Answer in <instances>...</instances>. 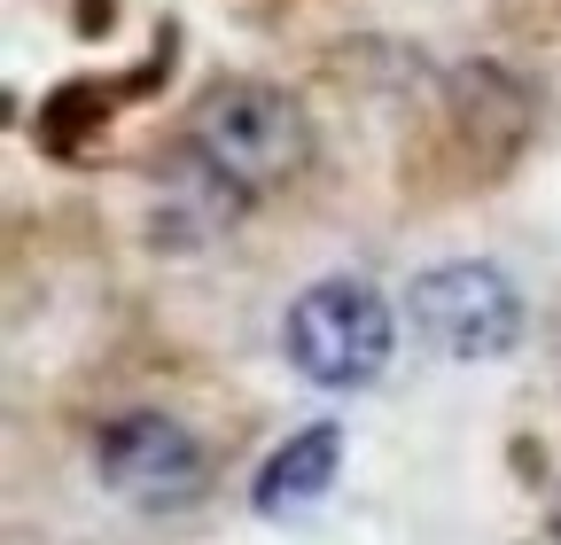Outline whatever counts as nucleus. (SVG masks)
I'll return each instance as SVG.
<instances>
[{
    "mask_svg": "<svg viewBox=\"0 0 561 545\" xmlns=\"http://www.w3.org/2000/svg\"><path fill=\"white\" fill-rule=\"evenodd\" d=\"M187 149L227 187L273 195V187H289L312 164V125H305V109L289 94L265 86V79H219L195 102V117H187Z\"/></svg>",
    "mask_w": 561,
    "mask_h": 545,
    "instance_id": "obj_1",
    "label": "nucleus"
},
{
    "mask_svg": "<svg viewBox=\"0 0 561 545\" xmlns=\"http://www.w3.org/2000/svg\"><path fill=\"white\" fill-rule=\"evenodd\" d=\"M280 351H289V367L320 390H367L390 351H398V320L390 304L367 289V281H312L289 320H280Z\"/></svg>",
    "mask_w": 561,
    "mask_h": 545,
    "instance_id": "obj_2",
    "label": "nucleus"
},
{
    "mask_svg": "<svg viewBox=\"0 0 561 545\" xmlns=\"http://www.w3.org/2000/svg\"><path fill=\"white\" fill-rule=\"evenodd\" d=\"M413 312V335L445 359H507L523 344V289L507 281L500 265L483 257H453V265H430L405 297Z\"/></svg>",
    "mask_w": 561,
    "mask_h": 545,
    "instance_id": "obj_3",
    "label": "nucleus"
},
{
    "mask_svg": "<svg viewBox=\"0 0 561 545\" xmlns=\"http://www.w3.org/2000/svg\"><path fill=\"white\" fill-rule=\"evenodd\" d=\"M94 467H102V484H110L117 499L149 507V514H180V507H195L203 484H210L203 444H195L172 414H149V405H140V414L102 421V437H94Z\"/></svg>",
    "mask_w": 561,
    "mask_h": 545,
    "instance_id": "obj_4",
    "label": "nucleus"
},
{
    "mask_svg": "<svg viewBox=\"0 0 561 545\" xmlns=\"http://www.w3.org/2000/svg\"><path fill=\"white\" fill-rule=\"evenodd\" d=\"M335 467H343V429L335 421H312V429H297L289 444H280L273 460H265V475H257V514H305V507H320L328 491H335Z\"/></svg>",
    "mask_w": 561,
    "mask_h": 545,
    "instance_id": "obj_5",
    "label": "nucleus"
},
{
    "mask_svg": "<svg viewBox=\"0 0 561 545\" xmlns=\"http://www.w3.org/2000/svg\"><path fill=\"white\" fill-rule=\"evenodd\" d=\"M553 530H561V522H553Z\"/></svg>",
    "mask_w": 561,
    "mask_h": 545,
    "instance_id": "obj_6",
    "label": "nucleus"
}]
</instances>
